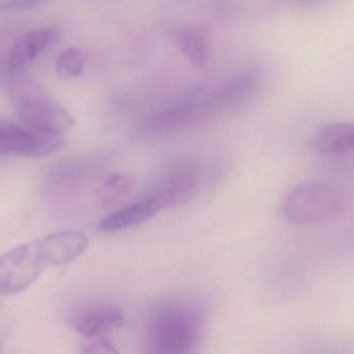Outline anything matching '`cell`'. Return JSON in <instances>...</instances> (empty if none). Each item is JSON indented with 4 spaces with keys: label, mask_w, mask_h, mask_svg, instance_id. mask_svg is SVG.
Masks as SVG:
<instances>
[{
    "label": "cell",
    "mask_w": 354,
    "mask_h": 354,
    "mask_svg": "<svg viewBox=\"0 0 354 354\" xmlns=\"http://www.w3.org/2000/svg\"><path fill=\"white\" fill-rule=\"evenodd\" d=\"M205 329L200 308L180 300H162L151 313L148 325L149 351L185 354L200 345Z\"/></svg>",
    "instance_id": "6da1fadb"
},
{
    "label": "cell",
    "mask_w": 354,
    "mask_h": 354,
    "mask_svg": "<svg viewBox=\"0 0 354 354\" xmlns=\"http://www.w3.org/2000/svg\"><path fill=\"white\" fill-rule=\"evenodd\" d=\"M65 144L64 136L43 133L0 118V157L37 159L49 156Z\"/></svg>",
    "instance_id": "5b68a950"
},
{
    "label": "cell",
    "mask_w": 354,
    "mask_h": 354,
    "mask_svg": "<svg viewBox=\"0 0 354 354\" xmlns=\"http://www.w3.org/2000/svg\"><path fill=\"white\" fill-rule=\"evenodd\" d=\"M310 142V147L318 154H345L353 150V124L346 122L325 124L313 134Z\"/></svg>",
    "instance_id": "4fadbf2b"
},
{
    "label": "cell",
    "mask_w": 354,
    "mask_h": 354,
    "mask_svg": "<svg viewBox=\"0 0 354 354\" xmlns=\"http://www.w3.org/2000/svg\"><path fill=\"white\" fill-rule=\"evenodd\" d=\"M161 211L158 201L153 196L133 203L103 217L98 229L104 233H115L146 223Z\"/></svg>",
    "instance_id": "8fae6325"
},
{
    "label": "cell",
    "mask_w": 354,
    "mask_h": 354,
    "mask_svg": "<svg viewBox=\"0 0 354 354\" xmlns=\"http://www.w3.org/2000/svg\"><path fill=\"white\" fill-rule=\"evenodd\" d=\"M262 84V74L250 69L234 76L211 93L206 103L209 111L229 109L248 101L258 92Z\"/></svg>",
    "instance_id": "ba28073f"
},
{
    "label": "cell",
    "mask_w": 354,
    "mask_h": 354,
    "mask_svg": "<svg viewBox=\"0 0 354 354\" xmlns=\"http://www.w3.org/2000/svg\"><path fill=\"white\" fill-rule=\"evenodd\" d=\"M55 37L57 30L53 28H37L18 37L7 57L8 70L16 72L32 63L51 44Z\"/></svg>",
    "instance_id": "30bf717a"
},
{
    "label": "cell",
    "mask_w": 354,
    "mask_h": 354,
    "mask_svg": "<svg viewBox=\"0 0 354 354\" xmlns=\"http://www.w3.org/2000/svg\"><path fill=\"white\" fill-rule=\"evenodd\" d=\"M70 319L74 330L86 339L105 337L125 322L121 308L105 301L82 304L72 313Z\"/></svg>",
    "instance_id": "52a82bcc"
},
{
    "label": "cell",
    "mask_w": 354,
    "mask_h": 354,
    "mask_svg": "<svg viewBox=\"0 0 354 354\" xmlns=\"http://www.w3.org/2000/svg\"><path fill=\"white\" fill-rule=\"evenodd\" d=\"M171 42L196 69H204L210 57V39L206 30L192 26H180L171 30Z\"/></svg>",
    "instance_id": "7c38bea8"
},
{
    "label": "cell",
    "mask_w": 354,
    "mask_h": 354,
    "mask_svg": "<svg viewBox=\"0 0 354 354\" xmlns=\"http://www.w3.org/2000/svg\"><path fill=\"white\" fill-rule=\"evenodd\" d=\"M45 268L38 239L0 254V295H14L28 289Z\"/></svg>",
    "instance_id": "277c9868"
},
{
    "label": "cell",
    "mask_w": 354,
    "mask_h": 354,
    "mask_svg": "<svg viewBox=\"0 0 354 354\" xmlns=\"http://www.w3.org/2000/svg\"><path fill=\"white\" fill-rule=\"evenodd\" d=\"M208 109L205 103L185 100L169 109L155 113L148 123L152 131H171L201 119L206 115Z\"/></svg>",
    "instance_id": "5bb4252c"
},
{
    "label": "cell",
    "mask_w": 354,
    "mask_h": 354,
    "mask_svg": "<svg viewBox=\"0 0 354 354\" xmlns=\"http://www.w3.org/2000/svg\"><path fill=\"white\" fill-rule=\"evenodd\" d=\"M12 98L18 120L30 129L64 136L73 127V117L44 93L32 88H16Z\"/></svg>",
    "instance_id": "3957f363"
},
{
    "label": "cell",
    "mask_w": 354,
    "mask_h": 354,
    "mask_svg": "<svg viewBox=\"0 0 354 354\" xmlns=\"http://www.w3.org/2000/svg\"><path fill=\"white\" fill-rule=\"evenodd\" d=\"M38 240L47 267L69 264L88 248V238L78 231L57 232Z\"/></svg>",
    "instance_id": "9c48e42d"
},
{
    "label": "cell",
    "mask_w": 354,
    "mask_h": 354,
    "mask_svg": "<svg viewBox=\"0 0 354 354\" xmlns=\"http://www.w3.org/2000/svg\"><path fill=\"white\" fill-rule=\"evenodd\" d=\"M131 189L132 180L128 176L117 174L109 178L103 187V202L107 204L118 202L125 198Z\"/></svg>",
    "instance_id": "2e32d148"
},
{
    "label": "cell",
    "mask_w": 354,
    "mask_h": 354,
    "mask_svg": "<svg viewBox=\"0 0 354 354\" xmlns=\"http://www.w3.org/2000/svg\"><path fill=\"white\" fill-rule=\"evenodd\" d=\"M343 208V196L335 187L310 182L296 186L285 196L281 213L288 223L314 225L335 218Z\"/></svg>",
    "instance_id": "7a4b0ae2"
},
{
    "label": "cell",
    "mask_w": 354,
    "mask_h": 354,
    "mask_svg": "<svg viewBox=\"0 0 354 354\" xmlns=\"http://www.w3.org/2000/svg\"><path fill=\"white\" fill-rule=\"evenodd\" d=\"M201 175L194 163L180 162L163 171L151 196L160 205L161 210L181 206L189 202L200 188Z\"/></svg>",
    "instance_id": "8992f818"
},
{
    "label": "cell",
    "mask_w": 354,
    "mask_h": 354,
    "mask_svg": "<svg viewBox=\"0 0 354 354\" xmlns=\"http://www.w3.org/2000/svg\"><path fill=\"white\" fill-rule=\"evenodd\" d=\"M88 55L86 49L80 47H70L57 55L55 61V70L57 75L64 80H74L80 77L84 71V66L88 63Z\"/></svg>",
    "instance_id": "9a60e30c"
},
{
    "label": "cell",
    "mask_w": 354,
    "mask_h": 354,
    "mask_svg": "<svg viewBox=\"0 0 354 354\" xmlns=\"http://www.w3.org/2000/svg\"><path fill=\"white\" fill-rule=\"evenodd\" d=\"M82 351L86 353H115L117 350L113 344L104 339V337H96V339H88V341L82 346Z\"/></svg>",
    "instance_id": "e0dca14e"
}]
</instances>
